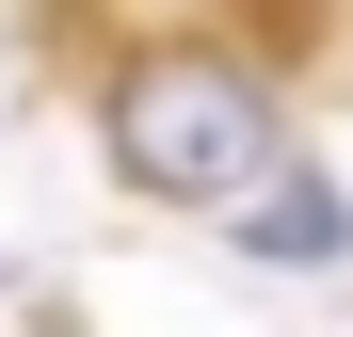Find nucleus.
<instances>
[{"instance_id":"1","label":"nucleus","mask_w":353,"mask_h":337,"mask_svg":"<svg viewBox=\"0 0 353 337\" xmlns=\"http://www.w3.org/2000/svg\"><path fill=\"white\" fill-rule=\"evenodd\" d=\"M97 145H112V177H129L145 209H209V225L289 161L273 145V81L225 65V48H145V65H112Z\"/></svg>"},{"instance_id":"2","label":"nucleus","mask_w":353,"mask_h":337,"mask_svg":"<svg viewBox=\"0 0 353 337\" xmlns=\"http://www.w3.org/2000/svg\"><path fill=\"white\" fill-rule=\"evenodd\" d=\"M225 241L273 257V273H321V257H353V193H337V177H305V161H273V177L225 209Z\"/></svg>"}]
</instances>
